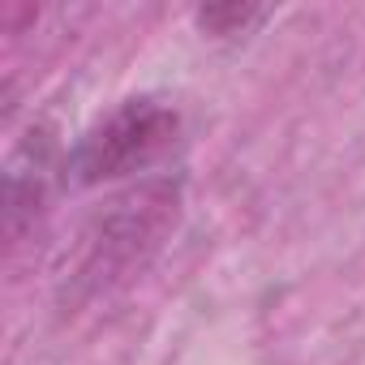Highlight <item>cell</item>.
Returning a JSON list of instances; mask_svg holds the SVG:
<instances>
[{
	"instance_id": "1",
	"label": "cell",
	"mask_w": 365,
	"mask_h": 365,
	"mask_svg": "<svg viewBox=\"0 0 365 365\" xmlns=\"http://www.w3.org/2000/svg\"><path fill=\"white\" fill-rule=\"evenodd\" d=\"M180 215V180L155 176L142 185L116 194L108 207L95 211V220L82 228L78 254L61 279V292L69 305L99 301L129 284L168 241Z\"/></svg>"
},
{
	"instance_id": "2",
	"label": "cell",
	"mask_w": 365,
	"mask_h": 365,
	"mask_svg": "<svg viewBox=\"0 0 365 365\" xmlns=\"http://www.w3.org/2000/svg\"><path fill=\"white\" fill-rule=\"evenodd\" d=\"M176 133H180V116L168 99L133 95L82 133V142L65 155V180L86 190V185H103V180L133 176L150 168L159 155H168Z\"/></svg>"
},
{
	"instance_id": "3",
	"label": "cell",
	"mask_w": 365,
	"mask_h": 365,
	"mask_svg": "<svg viewBox=\"0 0 365 365\" xmlns=\"http://www.w3.org/2000/svg\"><path fill=\"white\" fill-rule=\"evenodd\" d=\"M56 172H65V159L56 163V142L43 129L31 133L9 155V168H5V232H9V241H18L39 220Z\"/></svg>"
},
{
	"instance_id": "4",
	"label": "cell",
	"mask_w": 365,
	"mask_h": 365,
	"mask_svg": "<svg viewBox=\"0 0 365 365\" xmlns=\"http://www.w3.org/2000/svg\"><path fill=\"white\" fill-rule=\"evenodd\" d=\"M267 18H271V9H258V5H207V9L194 14L198 31H207V35H215V39L254 35Z\"/></svg>"
}]
</instances>
